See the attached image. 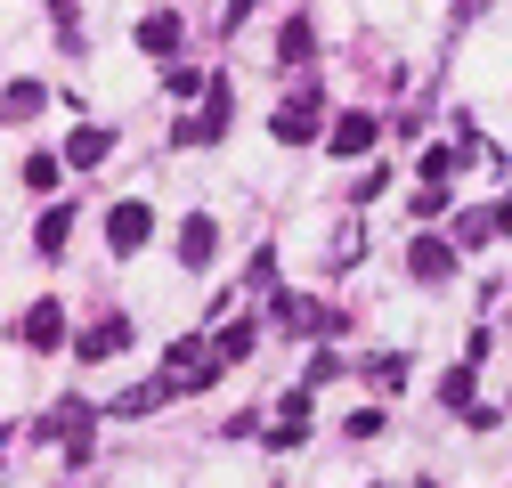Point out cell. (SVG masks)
<instances>
[{
    "label": "cell",
    "instance_id": "cell-1",
    "mask_svg": "<svg viewBox=\"0 0 512 488\" xmlns=\"http://www.w3.org/2000/svg\"><path fill=\"white\" fill-rule=\"evenodd\" d=\"M155 383H163V399H179V391H212V383H220L212 342H204V334H179V342L163 350V366H155Z\"/></svg>",
    "mask_w": 512,
    "mask_h": 488
},
{
    "label": "cell",
    "instance_id": "cell-2",
    "mask_svg": "<svg viewBox=\"0 0 512 488\" xmlns=\"http://www.w3.org/2000/svg\"><path fill=\"white\" fill-rule=\"evenodd\" d=\"M269 326H277V334H342L350 318H342V310H317L309 293H269Z\"/></svg>",
    "mask_w": 512,
    "mask_h": 488
},
{
    "label": "cell",
    "instance_id": "cell-3",
    "mask_svg": "<svg viewBox=\"0 0 512 488\" xmlns=\"http://www.w3.org/2000/svg\"><path fill=\"white\" fill-rule=\"evenodd\" d=\"M228 114H236V90H228V82H204V114H187L171 139H179V147H212V139L228 131Z\"/></svg>",
    "mask_w": 512,
    "mask_h": 488
},
{
    "label": "cell",
    "instance_id": "cell-4",
    "mask_svg": "<svg viewBox=\"0 0 512 488\" xmlns=\"http://www.w3.org/2000/svg\"><path fill=\"white\" fill-rule=\"evenodd\" d=\"M269 131H277V147H309V139H317V82H309V74H301V90L277 106Z\"/></svg>",
    "mask_w": 512,
    "mask_h": 488
},
{
    "label": "cell",
    "instance_id": "cell-5",
    "mask_svg": "<svg viewBox=\"0 0 512 488\" xmlns=\"http://www.w3.org/2000/svg\"><path fill=\"white\" fill-rule=\"evenodd\" d=\"M147 236H155V204H147V196H122V204L106 212V244H114V253H139Z\"/></svg>",
    "mask_w": 512,
    "mask_h": 488
},
{
    "label": "cell",
    "instance_id": "cell-6",
    "mask_svg": "<svg viewBox=\"0 0 512 488\" xmlns=\"http://www.w3.org/2000/svg\"><path fill=\"white\" fill-rule=\"evenodd\" d=\"M374 139H382V122L350 106V114L334 122V131H326V155H334V163H350V155H374Z\"/></svg>",
    "mask_w": 512,
    "mask_h": 488
},
{
    "label": "cell",
    "instance_id": "cell-7",
    "mask_svg": "<svg viewBox=\"0 0 512 488\" xmlns=\"http://www.w3.org/2000/svg\"><path fill=\"white\" fill-rule=\"evenodd\" d=\"M212 253H220V220L212 212H187L179 220V269H212Z\"/></svg>",
    "mask_w": 512,
    "mask_h": 488
},
{
    "label": "cell",
    "instance_id": "cell-8",
    "mask_svg": "<svg viewBox=\"0 0 512 488\" xmlns=\"http://www.w3.org/2000/svg\"><path fill=\"white\" fill-rule=\"evenodd\" d=\"M17 342L25 350H66V310H57V301H33V310L17 318Z\"/></svg>",
    "mask_w": 512,
    "mask_h": 488
},
{
    "label": "cell",
    "instance_id": "cell-9",
    "mask_svg": "<svg viewBox=\"0 0 512 488\" xmlns=\"http://www.w3.org/2000/svg\"><path fill=\"white\" fill-rule=\"evenodd\" d=\"M407 269H415L423 285H447V277H456V244H447V236H415V244H407Z\"/></svg>",
    "mask_w": 512,
    "mask_h": 488
},
{
    "label": "cell",
    "instance_id": "cell-10",
    "mask_svg": "<svg viewBox=\"0 0 512 488\" xmlns=\"http://www.w3.org/2000/svg\"><path fill=\"white\" fill-rule=\"evenodd\" d=\"M309 57H317V25H309V17H285V33H277V66L309 74Z\"/></svg>",
    "mask_w": 512,
    "mask_h": 488
},
{
    "label": "cell",
    "instance_id": "cell-11",
    "mask_svg": "<svg viewBox=\"0 0 512 488\" xmlns=\"http://www.w3.org/2000/svg\"><path fill=\"white\" fill-rule=\"evenodd\" d=\"M74 350H82V366H98V358H114V350H131V326H122V318H98L90 334H74Z\"/></svg>",
    "mask_w": 512,
    "mask_h": 488
},
{
    "label": "cell",
    "instance_id": "cell-12",
    "mask_svg": "<svg viewBox=\"0 0 512 488\" xmlns=\"http://www.w3.org/2000/svg\"><path fill=\"white\" fill-rule=\"evenodd\" d=\"M301 440H309V391H285V407H277V456L301 448Z\"/></svg>",
    "mask_w": 512,
    "mask_h": 488
},
{
    "label": "cell",
    "instance_id": "cell-13",
    "mask_svg": "<svg viewBox=\"0 0 512 488\" xmlns=\"http://www.w3.org/2000/svg\"><path fill=\"white\" fill-rule=\"evenodd\" d=\"M106 155H114V131H98V122H82V131L66 139V163H82V171H98Z\"/></svg>",
    "mask_w": 512,
    "mask_h": 488
},
{
    "label": "cell",
    "instance_id": "cell-14",
    "mask_svg": "<svg viewBox=\"0 0 512 488\" xmlns=\"http://www.w3.org/2000/svg\"><path fill=\"white\" fill-rule=\"evenodd\" d=\"M66 236H74V204H49V212H41V228H33L41 261H57V253H66Z\"/></svg>",
    "mask_w": 512,
    "mask_h": 488
},
{
    "label": "cell",
    "instance_id": "cell-15",
    "mask_svg": "<svg viewBox=\"0 0 512 488\" xmlns=\"http://www.w3.org/2000/svg\"><path fill=\"white\" fill-rule=\"evenodd\" d=\"M139 49H147V57H171V49H179V17H171V9L139 17Z\"/></svg>",
    "mask_w": 512,
    "mask_h": 488
},
{
    "label": "cell",
    "instance_id": "cell-16",
    "mask_svg": "<svg viewBox=\"0 0 512 488\" xmlns=\"http://www.w3.org/2000/svg\"><path fill=\"white\" fill-rule=\"evenodd\" d=\"M41 106H49V90H41V82H9V90H0V114H9V122H33Z\"/></svg>",
    "mask_w": 512,
    "mask_h": 488
},
{
    "label": "cell",
    "instance_id": "cell-17",
    "mask_svg": "<svg viewBox=\"0 0 512 488\" xmlns=\"http://www.w3.org/2000/svg\"><path fill=\"white\" fill-rule=\"evenodd\" d=\"M82 423H98V415H90V399H57L41 432H82Z\"/></svg>",
    "mask_w": 512,
    "mask_h": 488
},
{
    "label": "cell",
    "instance_id": "cell-18",
    "mask_svg": "<svg viewBox=\"0 0 512 488\" xmlns=\"http://www.w3.org/2000/svg\"><path fill=\"white\" fill-rule=\"evenodd\" d=\"M439 399L464 415V407H472V366H447V375H439Z\"/></svg>",
    "mask_w": 512,
    "mask_h": 488
},
{
    "label": "cell",
    "instance_id": "cell-19",
    "mask_svg": "<svg viewBox=\"0 0 512 488\" xmlns=\"http://www.w3.org/2000/svg\"><path fill=\"white\" fill-rule=\"evenodd\" d=\"M212 358H220V366H236V358H252V326H228V334L212 342Z\"/></svg>",
    "mask_w": 512,
    "mask_h": 488
},
{
    "label": "cell",
    "instance_id": "cell-20",
    "mask_svg": "<svg viewBox=\"0 0 512 488\" xmlns=\"http://www.w3.org/2000/svg\"><path fill=\"white\" fill-rule=\"evenodd\" d=\"M25 188H33V196L57 188V155H25Z\"/></svg>",
    "mask_w": 512,
    "mask_h": 488
},
{
    "label": "cell",
    "instance_id": "cell-21",
    "mask_svg": "<svg viewBox=\"0 0 512 488\" xmlns=\"http://www.w3.org/2000/svg\"><path fill=\"white\" fill-rule=\"evenodd\" d=\"M155 399H163V383H139V391H122V399H114V415H147Z\"/></svg>",
    "mask_w": 512,
    "mask_h": 488
},
{
    "label": "cell",
    "instance_id": "cell-22",
    "mask_svg": "<svg viewBox=\"0 0 512 488\" xmlns=\"http://www.w3.org/2000/svg\"><path fill=\"white\" fill-rule=\"evenodd\" d=\"M342 432H350V440H374V432H382V407H358V415L342 423Z\"/></svg>",
    "mask_w": 512,
    "mask_h": 488
},
{
    "label": "cell",
    "instance_id": "cell-23",
    "mask_svg": "<svg viewBox=\"0 0 512 488\" xmlns=\"http://www.w3.org/2000/svg\"><path fill=\"white\" fill-rule=\"evenodd\" d=\"M407 204H415V220H439V212H447V188H423V196H407Z\"/></svg>",
    "mask_w": 512,
    "mask_h": 488
},
{
    "label": "cell",
    "instance_id": "cell-24",
    "mask_svg": "<svg viewBox=\"0 0 512 488\" xmlns=\"http://www.w3.org/2000/svg\"><path fill=\"white\" fill-rule=\"evenodd\" d=\"M480 9H488V0H456V17H480Z\"/></svg>",
    "mask_w": 512,
    "mask_h": 488
},
{
    "label": "cell",
    "instance_id": "cell-25",
    "mask_svg": "<svg viewBox=\"0 0 512 488\" xmlns=\"http://www.w3.org/2000/svg\"><path fill=\"white\" fill-rule=\"evenodd\" d=\"M423 488H431V480H423Z\"/></svg>",
    "mask_w": 512,
    "mask_h": 488
}]
</instances>
